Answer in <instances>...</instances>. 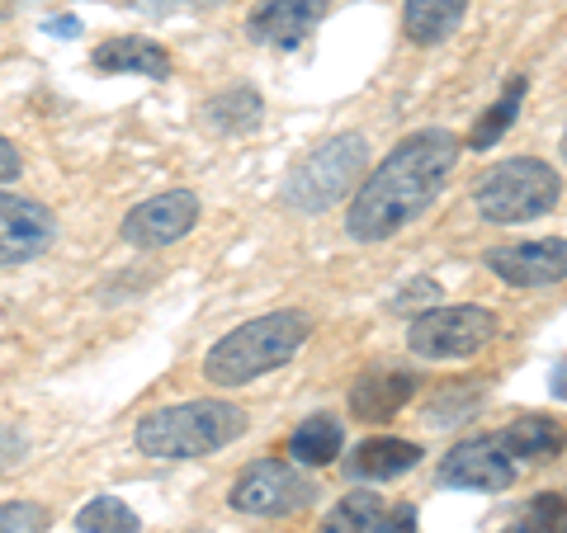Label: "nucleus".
<instances>
[{
    "label": "nucleus",
    "mask_w": 567,
    "mask_h": 533,
    "mask_svg": "<svg viewBox=\"0 0 567 533\" xmlns=\"http://www.w3.org/2000/svg\"><path fill=\"white\" fill-rule=\"evenodd\" d=\"M454 166H458V137L450 128H421L402 137L374 166V175L360 180V194H350L346 232L369 245L398 237L406 222H416L435 203V194L445 189Z\"/></svg>",
    "instance_id": "1"
},
{
    "label": "nucleus",
    "mask_w": 567,
    "mask_h": 533,
    "mask_svg": "<svg viewBox=\"0 0 567 533\" xmlns=\"http://www.w3.org/2000/svg\"><path fill=\"white\" fill-rule=\"evenodd\" d=\"M312 322L303 312H270V316H256L237 331H227L218 345L208 349L204 359V378L218 383V387H246L275 373L293 359L298 349L308 345Z\"/></svg>",
    "instance_id": "2"
},
{
    "label": "nucleus",
    "mask_w": 567,
    "mask_h": 533,
    "mask_svg": "<svg viewBox=\"0 0 567 533\" xmlns=\"http://www.w3.org/2000/svg\"><path fill=\"white\" fill-rule=\"evenodd\" d=\"M246 411L223 397H204V401H181L166 411H152L137 425V449L162 463H189V458H208L227 449L233 439L246 435Z\"/></svg>",
    "instance_id": "3"
},
{
    "label": "nucleus",
    "mask_w": 567,
    "mask_h": 533,
    "mask_svg": "<svg viewBox=\"0 0 567 533\" xmlns=\"http://www.w3.org/2000/svg\"><path fill=\"white\" fill-rule=\"evenodd\" d=\"M558 194H563V180L548 161H539V156H511V161H496L473 185V208L483 222L511 227V222H535L544 212H554Z\"/></svg>",
    "instance_id": "4"
},
{
    "label": "nucleus",
    "mask_w": 567,
    "mask_h": 533,
    "mask_svg": "<svg viewBox=\"0 0 567 533\" xmlns=\"http://www.w3.org/2000/svg\"><path fill=\"white\" fill-rule=\"evenodd\" d=\"M364 166H369L364 133H336L293 166V175L284 180V203L298 212H327L360 189Z\"/></svg>",
    "instance_id": "5"
},
{
    "label": "nucleus",
    "mask_w": 567,
    "mask_h": 533,
    "mask_svg": "<svg viewBox=\"0 0 567 533\" xmlns=\"http://www.w3.org/2000/svg\"><path fill=\"white\" fill-rule=\"evenodd\" d=\"M492 335H496V316L487 307L450 302V307L421 312L412 331H406V345L421 359H473L477 349L492 345Z\"/></svg>",
    "instance_id": "6"
},
{
    "label": "nucleus",
    "mask_w": 567,
    "mask_h": 533,
    "mask_svg": "<svg viewBox=\"0 0 567 533\" xmlns=\"http://www.w3.org/2000/svg\"><path fill=\"white\" fill-rule=\"evenodd\" d=\"M312 495L317 487L298 468H289L284 458H260L233 482V510L256 514V520H275V514L303 510Z\"/></svg>",
    "instance_id": "7"
},
{
    "label": "nucleus",
    "mask_w": 567,
    "mask_h": 533,
    "mask_svg": "<svg viewBox=\"0 0 567 533\" xmlns=\"http://www.w3.org/2000/svg\"><path fill=\"white\" fill-rule=\"evenodd\" d=\"M435 482L454 487V491H511V482H516V458L506 453V443L496 435L464 439L440 458Z\"/></svg>",
    "instance_id": "8"
},
{
    "label": "nucleus",
    "mask_w": 567,
    "mask_h": 533,
    "mask_svg": "<svg viewBox=\"0 0 567 533\" xmlns=\"http://www.w3.org/2000/svg\"><path fill=\"white\" fill-rule=\"evenodd\" d=\"M58 241V212L24 194H0V270H20Z\"/></svg>",
    "instance_id": "9"
},
{
    "label": "nucleus",
    "mask_w": 567,
    "mask_h": 533,
    "mask_svg": "<svg viewBox=\"0 0 567 533\" xmlns=\"http://www.w3.org/2000/svg\"><path fill=\"white\" fill-rule=\"evenodd\" d=\"M199 222V194L194 189H166L156 199L137 203L128 218H123V241L128 245H142V251H162V245H175L181 237L194 232Z\"/></svg>",
    "instance_id": "10"
},
{
    "label": "nucleus",
    "mask_w": 567,
    "mask_h": 533,
    "mask_svg": "<svg viewBox=\"0 0 567 533\" xmlns=\"http://www.w3.org/2000/svg\"><path fill=\"white\" fill-rule=\"evenodd\" d=\"M483 264L502 283H511V289H548V283H563V274H567V241L548 237V241L492 245Z\"/></svg>",
    "instance_id": "11"
},
{
    "label": "nucleus",
    "mask_w": 567,
    "mask_h": 533,
    "mask_svg": "<svg viewBox=\"0 0 567 533\" xmlns=\"http://www.w3.org/2000/svg\"><path fill=\"white\" fill-rule=\"evenodd\" d=\"M331 0H260L246 20V33L260 48H298L312 39V29L322 24Z\"/></svg>",
    "instance_id": "12"
},
{
    "label": "nucleus",
    "mask_w": 567,
    "mask_h": 533,
    "mask_svg": "<svg viewBox=\"0 0 567 533\" xmlns=\"http://www.w3.org/2000/svg\"><path fill=\"white\" fill-rule=\"evenodd\" d=\"M412 393H416L412 373H369V378L350 387V411L369 425H383L412 401Z\"/></svg>",
    "instance_id": "13"
},
{
    "label": "nucleus",
    "mask_w": 567,
    "mask_h": 533,
    "mask_svg": "<svg viewBox=\"0 0 567 533\" xmlns=\"http://www.w3.org/2000/svg\"><path fill=\"white\" fill-rule=\"evenodd\" d=\"M91 66L95 71H110V76L137 71V76L162 81V76H171V52L162 43H152V39H110V43L95 48Z\"/></svg>",
    "instance_id": "14"
},
{
    "label": "nucleus",
    "mask_w": 567,
    "mask_h": 533,
    "mask_svg": "<svg viewBox=\"0 0 567 533\" xmlns=\"http://www.w3.org/2000/svg\"><path fill=\"white\" fill-rule=\"evenodd\" d=\"M421 463V443L412 439H364L350 458V472L364 477V482H388V477H402Z\"/></svg>",
    "instance_id": "15"
},
{
    "label": "nucleus",
    "mask_w": 567,
    "mask_h": 533,
    "mask_svg": "<svg viewBox=\"0 0 567 533\" xmlns=\"http://www.w3.org/2000/svg\"><path fill=\"white\" fill-rule=\"evenodd\" d=\"M464 10H468V0H406L402 29H406V39L412 43L435 48V43H445L458 24H464Z\"/></svg>",
    "instance_id": "16"
},
{
    "label": "nucleus",
    "mask_w": 567,
    "mask_h": 533,
    "mask_svg": "<svg viewBox=\"0 0 567 533\" xmlns=\"http://www.w3.org/2000/svg\"><path fill=\"white\" fill-rule=\"evenodd\" d=\"M260 118H265V104H260V95L251 91V85H233V91L213 95V100L204 104V123H208V128L233 133V137L256 133Z\"/></svg>",
    "instance_id": "17"
},
{
    "label": "nucleus",
    "mask_w": 567,
    "mask_h": 533,
    "mask_svg": "<svg viewBox=\"0 0 567 533\" xmlns=\"http://www.w3.org/2000/svg\"><path fill=\"white\" fill-rule=\"evenodd\" d=\"M341 443H346L341 420H336V416H308V420L293 430L289 453H293L303 468H327V463H336V458H341Z\"/></svg>",
    "instance_id": "18"
},
{
    "label": "nucleus",
    "mask_w": 567,
    "mask_h": 533,
    "mask_svg": "<svg viewBox=\"0 0 567 533\" xmlns=\"http://www.w3.org/2000/svg\"><path fill=\"white\" fill-rule=\"evenodd\" d=\"M496 439L506 443L511 458H529V463L558 458V449H563V430H558V420H548V416H520L511 430H502Z\"/></svg>",
    "instance_id": "19"
},
{
    "label": "nucleus",
    "mask_w": 567,
    "mask_h": 533,
    "mask_svg": "<svg viewBox=\"0 0 567 533\" xmlns=\"http://www.w3.org/2000/svg\"><path fill=\"white\" fill-rule=\"evenodd\" d=\"M383 520V501L374 491H350L341 495L331 510H327V520H322V533H374Z\"/></svg>",
    "instance_id": "20"
},
{
    "label": "nucleus",
    "mask_w": 567,
    "mask_h": 533,
    "mask_svg": "<svg viewBox=\"0 0 567 533\" xmlns=\"http://www.w3.org/2000/svg\"><path fill=\"white\" fill-rule=\"evenodd\" d=\"M520 100H525V81L516 76L506 85V95L492 104V109L483 114L473 123V133H468V147L473 151H487V147H496V142H502V133L511 128V123H516V114H520Z\"/></svg>",
    "instance_id": "21"
},
{
    "label": "nucleus",
    "mask_w": 567,
    "mask_h": 533,
    "mask_svg": "<svg viewBox=\"0 0 567 533\" xmlns=\"http://www.w3.org/2000/svg\"><path fill=\"white\" fill-rule=\"evenodd\" d=\"M76 529L81 533H137L142 520L133 514L128 501H118V495H95L91 505L76 510Z\"/></svg>",
    "instance_id": "22"
},
{
    "label": "nucleus",
    "mask_w": 567,
    "mask_h": 533,
    "mask_svg": "<svg viewBox=\"0 0 567 533\" xmlns=\"http://www.w3.org/2000/svg\"><path fill=\"white\" fill-rule=\"evenodd\" d=\"M506 533H563V495L539 491L506 520Z\"/></svg>",
    "instance_id": "23"
},
{
    "label": "nucleus",
    "mask_w": 567,
    "mask_h": 533,
    "mask_svg": "<svg viewBox=\"0 0 567 533\" xmlns=\"http://www.w3.org/2000/svg\"><path fill=\"white\" fill-rule=\"evenodd\" d=\"M48 510L39 501H10L0 505V533H43Z\"/></svg>",
    "instance_id": "24"
},
{
    "label": "nucleus",
    "mask_w": 567,
    "mask_h": 533,
    "mask_svg": "<svg viewBox=\"0 0 567 533\" xmlns=\"http://www.w3.org/2000/svg\"><path fill=\"white\" fill-rule=\"evenodd\" d=\"M425 297V307H435L440 302V289H435V279H416L406 293H398V302H393V312H416V302Z\"/></svg>",
    "instance_id": "25"
},
{
    "label": "nucleus",
    "mask_w": 567,
    "mask_h": 533,
    "mask_svg": "<svg viewBox=\"0 0 567 533\" xmlns=\"http://www.w3.org/2000/svg\"><path fill=\"white\" fill-rule=\"evenodd\" d=\"M20 170H24V156H20V147H14L10 137H0V185L20 180Z\"/></svg>",
    "instance_id": "26"
},
{
    "label": "nucleus",
    "mask_w": 567,
    "mask_h": 533,
    "mask_svg": "<svg viewBox=\"0 0 567 533\" xmlns=\"http://www.w3.org/2000/svg\"><path fill=\"white\" fill-rule=\"evenodd\" d=\"M374 533H416V510L402 505V510H393V514H383Z\"/></svg>",
    "instance_id": "27"
},
{
    "label": "nucleus",
    "mask_w": 567,
    "mask_h": 533,
    "mask_svg": "<svg viewBox=\"0 0 567 533\" xmlns=\"http://www.w3.org/2000/svg\"><path fill=\"white\" fill-rule=\"evenodd\" d=\"M48 33H81L76 20H48Z\"/></svg>",
    "instance_id": "28"
},
{
    "label": "nucleus",
    "mask_w": 567,
    "mask_h": 533,
    "mask_svg": "<svg viewBox=\"0 0 567 533\" xmlns=\"http://www.w3.org/2000/svg\"><path fill=\"white\" fill-rule=\"evenodd\" d=\"M554 397H563V359L554 364Z\"/></svg>",
    "instance_id": "29"
},
{
    "label": "nucleus",
    "mask_w": 567,
    "mask_h": 533,
    "mask_svg": "<svg viewBox=\"0 0 567 533\" xmlns=\"http://www.w3.org/2000/svg\"><path fill=\"white\" fill-rule=\"evenodd\" d=\"M189 6H223V0H189Z\"/></svg>",
    "instance_id": "30"
}]
</instances>
